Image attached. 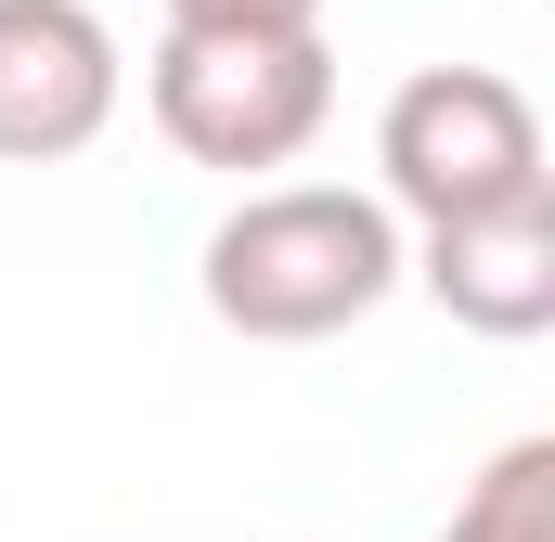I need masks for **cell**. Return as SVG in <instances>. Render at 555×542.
<instances>
[{
    "label": "cell",
    "mask_w": 555,
    "mask_h": 542,
    "mask_svg": "<svg viewBox=\"0 0 555 542\" xmlns=\"http://www.w3.org/2000/svg\"><path fill=\"white\" fill-rule=\"evenodd\" d=\"M194 284H207L220 336L323 349V336H349V323H375L401 297V220L375 194H349V181H272L207 233Z\"/></svg>",
    "instance_id": "6da1fadb"
},
{
    "label": "cell",
    "mask_w": 555,
    "mask_h": 542,
    "mask_svg": "<svg viewBox=\"0 0 555 542\" xmlns=\"http://www.w3.org/2000/svg\"><path fill=\"white\" fill-rule=\"evenodd\" d=\"M142 104L168 155L194 168H297L323 117H336V52L323 26H168L155 65H142Z\"/></svg>",
    "instance_id": "7a4b0ae2"
},
{
    "label": "cell",
    "mask_w": 555,
    "mask_h": 542,
    "mask_svg": "<svg viewBox=\"0 0 555 542\" xmlns=\"http://www.w3.org/2000/svg\"><path fill=\"white\" fill-rule=\"evenodd\" d=\"M555 194L543 155V104L504 78V65H414L375 117V207L388 220H491V207H530Z\"/></svg>",
    "instance_id": "3957f363"
},
{
    "label": "cell",
    "mask_w": 555,
    "mask_h": 542,
    "mask_svg": "<svg viewBox=\"0 0 555 542\" xmlns=\"http://www.w3.org/2000/svg\"><path fill=\"white\" fill-rule=\"evenodd\" d=\"M117 26L91 0H0V168H65L117 130Z\"/></svg>",
    "instance_id": "277c9868"
},
{
    "label": "cell",
    "mask_w": 555,
    "mask_h": 542,
    "mask_svg": "<svg viewBox=\"0 0 555 542\" xmlns=\"http://www.w3.org/2000/svg\"><path fill=\"white\" fill-rule=\"evenodd\" d=\"M401 284H426L465 336H491V349H530L555 323V194L530 207H491V220H439L401 246Z\"/></svg>",
    "instance_id": "5b68a950"
},
{
    "label": "cell",
    "mask_w": 555,
    "mask_h": 542,
    "mask_svg": "<svg viewBox=\"0 0 555 542\" xmlns=\"http://www.w3.org/2000/svg\"><path fill=\"white\" fill-rule=\"evenodd\" d=\"M439 542H555V439H504L465 478V504H452Z\"/></svg>",
    "instance_id": "8992f818"
},
{
    "label": "cell",
    "mask_w": 555,
    "mask_h": 542,
    "mask_svg": "<svg viewBox=\"0 0 555 542\" xmlns=\"http://www.w3.org/2000/svg\"><path fill=\"white\" fill-rule=\"evenodd\" d=\"M168 26H323V0H168Z\"/></svg>",
    "instance_id": "52a82bcc"
}]
</instances>
